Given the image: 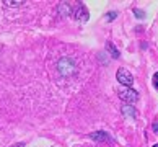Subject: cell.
I'll return each instance as SVG.
<instances>
[{"instance_id":"obj_1","label":"cell","mask_w":158,"mask_h":147,"mask_svg":"<svg viewBox=\"0 0 158 147\" xmlns=\"http://www.w3.org/2000/svg\"><path fill=\"white\" fill-rule=\"evenodd\" d=\"M57 70L60 72V75H72L75 72V61L72 57H60L57 62Z\"/></svg>"},{"instance_id":"obj_2","label":"cell","mask_w":158,"mask_h":147,"mask_svg":"<svg viewBox=\"0 0 158 147\" xmlns=\"http://www.w3.org/2000/svg\"><path fill=\"white\" fill-rule=\"evenodd\" d=\"M119 98L122 101H126V103H135V101L139 100V93L135 92L132 88H121L119 90Z\"/></svg>"},{"instance_id":"obj_3","label":"cell","mask_w":158,"mask_h":147,"mask_svg":"<svg viewBox=\"0 0 158 147\" xmlns=\"http://www.w3.org/2000/svg\"><path fill=\"white\" fill-rule=\"evenodd\" d=\"M116 77H117V80H119L121 85H126L127 88H131L132 87V83H134V78H132V74L126 70V69H119L116 74Z\"/></svg>"},{"instance_id":"obj_4","label":"cell","mask_w":158,"mask_h":147,"mask_svg":"<svg viewBox=\"0 0 158 147\" xmlns=\"http://www.w3.org/2000/svg\"><path fill=\"white\" fill-rule=\"evenodd\" d=\"M72 15H73V18H77V20H80L82 18V21H87L88 20V13H87V10H85V5H77L75 7V10L72 12Z\"/></svg>"},{"instance_id":"obj_5","label":"cell","mask_w":158,"mask_h":147,"mask_svg":"<svg viewBox=\"0 0 158 147\" xmlns=\"http://www.w3.org/2000/svg\"><path fill=\"white\" fill-rule=\"evenodd\" d=\"M90 137H91L93 141H96V142H103V141H111L109 134L104 132V131H95L90 134Z\"/></svg>"},{"instance_id":"obj_6","label":"cell","mask_w":158,"mask_h":147,"mask_svg":"<svg viewBox=\"0 0 158 147\" xmlns=\"http://www.w3.org/2000/svg\"><path fill=\"white\" fill-rule=\"evenodd\" d=\"M122 115L126 116V118H135V108L131 105H126L122 108Z\"/></svg>"},{"instance_id":"obj_7","label":"cell","mask_w":158,"mask_h":147,"mask_svg":"<svg viewBox=\"0 0 158 147\" xmlns=\"http://www.w3.org/2000/svg\"><path fill=\"white\" fill-rule=\"evenodd\" d=\"M106 49H108L109 52L112 54V57H114V59L119 57V51H117V49L114 48V44H112V43H106Z\"/></svg>"},{"instance_id":"obj_8","label":"cell","mask_w":158,"mask_h":147,"mask_svg":"<svg viewBox=\"0 0 158 147\" xmlns=\"http://www.w3.org/2000/svg\"><path fill=\"white\" fill-rule=\"evenodd\" d=\"M59 12H60L62 15H72L70 7H69V5H65V3H62L60 7H59Z\"/></svg>"},{"instance_id":"obj_9","label":"cell","mask_w":158,"mask_h":147,"mask_svg":"<svg viewBox=\"0 0 158 147\" xmlns=\"http://www.w3.org/2000/svg\"><path fill=\"white\" fill-rule=\"evenodd\" d=\"M3 3L7 5V7H18V5H23L25 2H23V0H16V2H10V0H5Z\"/></svg>"},{"instance_id":"obj_10","label":"cell","mask_w":158,"mask_h":147,"mask_svg":"<svg viewBox=\"0 0 158 147\" xmlns=\"http://www.w3.org/2000/svg\"><path fill=\"white\" fill-rule=\"evenodd\" d=\"M116 16H117V13H116V12H111V13L106 15V20H108V21H112V20L116 18Z\"/></svg>"},{"instance_id":"obj_11","label":"cell","mask_w":158,"mask_h":147,"mask_svg":"<svg viewBox=\"0 0 158 147\" xmlns=\"http://www.w3.org/2000/svg\"><path fill=\"white\" fill-rule=\"evenodd\" d=\"M134 13H135V16H139V18H144V16H145V13L140 12V10H137V8L134 10Z\"/></svg>"},{"instance_id":"obj_12","label":"cell","mask_w":158,"mask_h":147,"mask_svg":"<svg viewBox=\"0 0 158 147\" xmlns=\"http://www.w3.org/2000/svg\"><path fill=\"white\" fill-rule=\"evenodd\" d=\"M153 85H155V88L158 90V74H155V75H153Z\"/></svg>"},{"instance_id":"obj_13","label":"cell","mask_w":158,"mask_h":147,"mask_svg":"<svg viewBox=\"0 0 158 147\" xmlns=\"http://www.w3.org/2000/svg\"><path fill=\"white\" fill-rule=\"evenodd\" d=\"M153 131H156V132H158V120L153 123Z\"/></svg>"},{"instance_id":"obj_14","label":"cell","mask_w":158,"mask_h":147,"mask_svg":"<svg viewBox=\"0 0 158 147\" xmlns=\"http://www.w3.org/2000/svg\"><path fill=\"white\" fill-rule=\"evenodd\" d=\"M15 147H23V144H18V145H15Z\"/></svg>"},{"instance_id":"obj_15","label":"cell","mask_w":158,"mask_h":147,"mask_svg":"<svg viewBox=\"0 0 158 147\" xmlns=\"http://www.w3.org/2000/svg\"><path fill=\"white\" fill-rule=\"evenodd\" d=\"M153 147H158V144H155V145H153Z\"/></svg>"}]
</instances>
